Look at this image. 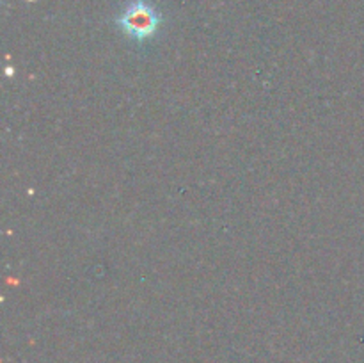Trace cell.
<instances>
[{
    "label": "cell",
    "instance_id": "6da1fadb",
    "mask_svg": "<svg viewBox=\"0 0 364 363\" xmlns=\"http://www.w3.org/2000/svg\"><path fill=\"white\" fill-rule=\"evenodd\" d=\"M117 25L137 41H144L155 36L160 25V14L146 0H132L123 13L117 16Z\"/></svg>",
    "mask_w": 364,
    "mask_h": 363
}]
</instances>
